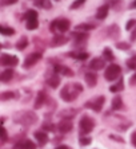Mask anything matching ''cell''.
<instances>
[{
  "label": "cell",
  "instance_id": "obj_1",
  "mask_svg": "<svg viewBox=\"0 0 136 149\" xmlns=\"http://www.w3.org/2000/svg\"><path fill=\"white\" fill-rule=\"evenodd\" d=\"M83 91L82 85L73 83V85H64V87L60 91V98L65 102H72L79 97V94Z\"/></svg>",
  "mask_w": 136,
  "mask_h": 149
},
{
  "label": "cell",
  "instance_id": "obj_2",
  "mask_svg": "<svg viewBox=\"0 0 136 149\" xmlns=\"http://www.w3.org/2000/svg\"><path fill=\"white\" fill-rule=\"evenodd\" d=\"M38 116L35 114L34 111H28V110H24L20 111V113H16L14 117V121L17 122V124H21L24 126H31L38 122Z\"/></svg>",
  "mask_w": 136,
  "mask_h": 149
},
{
  "label": "cell",
  "instance_id": "obj_3",
  "mask_svg": "<svg viewBox=\"0 0 136 149\" xmlns=\"http://www.w3.org/2000/svg\"><path fill=\"white\" fill-rule=\"evenodd\" d=\"M95 125L96 124H95V120H93V118L84 114L80 118V121H79V133H80V136L84 137L85 134L91 133L92 130H93V128H95Z\"/></svg>",
  "mask_w": 136,
  "mask_h": 149
},
{
  "label": "cell",
  "instance_id": "obj_4",
  "mask_svg": "<svg viewBox=\"0 0 136 149\" xmlns=\"http://www.w3.org/2000/svg\"><path fill=\"white\" fill-rule=\"evenodd\" d=\"M120 74H122V67L119 65H116V63H111L104 71V78L108 82H113V81L119 78Z\"/></svg>",
  "mask_w": 136,
  "mask_h": 149
},
{
  "label": "cell",
  "instance_id": "obj_5",
  "mask_svg": "<svg viewBox=\"0 0 136 149\" xmlns=\"http://www.w3.org/2000/svg\"><path fill=\"white\" fill-rule=\"evenodd\" d=\"M104 104H106V97H104V95H99V97L93 98V100H91V101H87L84 104V108L91 109V110L99 113V111H102Z\"/></svg>",
  "mask_w": 136,
  "mask_h": 149
},
{
  "label": "cell",
  "instance_id": "obj_6",
  "mask_svg": "<svg viewBox=\"0 0 136 149\" xmlns=\"http://www.w3.org/2000/svg\"><path fill=\"white\" fill-rule=\"evenodd\" d=\"M41 58H43V54H41L40 51H35V52H32V54H30V55H28L27 58L24 59L23 67H24V69H30V67L35 66V65H36V63H38Z\"/></svg>",
  "mask_w": 136,
  "mask_h": 149
},
{
  "label": "cell",
  "instance_id": "obj_7",
  "mask_svg": "<svg viewBox=\"0 0 136 149\" xmlns=\"http://www.w3.org/2000/svg\"><path fill=\"white\" fill-rule=\"evenodd\" d=\"M0 63H1L3 66H7V67H10V69H12V67L19 65V58H17L16 55H11V54H1V56H0Z\"/></svg>",
  "mask_w": 136,
  "mask_h": 149
},
{
  "label": "cell",
  "instance_id": "obj_8",
  "mask_svg": "<svg viewBox=\"0 0 136 149\" xmlns=\"http://www.w3.org/2000/svg\"><path fill=\"white\" fill-rule=\"evenodd\" d=\"M68 42H69V39L67 36H64L63 34H58V35H54V38L49 42V46L51 47H60V46L67 45Z\"/></svg>",
  "mask_w": 136,
  "mask_h": 149
},
{
  "label": "cell",
  "instance_id": "obj_9",
  "mask_svg": "<svg viewBox=\"0 0 136 149\" xmlns=\"http://www.w3.org/2000/svg\"><path fill=\"white\" fill-rule=\"evenodd\" d=\"M71 36L75 39L76 45H85L87 40L89 39L88 32H82V31H73L71 34Z\"/></svg>",
  "mask_w": 136,
  "mask_h": 149
},
{
  "label": "cell",
  "instance_id": "obj_10",
  "mask_svg": "<svg viewBox=\"0 0 136 149\" xmlns=\"http://www.w3.org/2000/svg\"><path fill=\"white\" fill-rule=\"evenodd\" d=\"M45 102H47V91H45V90H40L38 93L36 100H35L34 108L36 109V110H38V109H41L45 105Z\"/></svg>",
  "mask_w": 136,
  "mask_h": 149
},
{
  "label": "cell",
  "instance_id": "obj_11",
  "mask_svg": "<svg viewBox=\"0 0 136 149\" xmlns=\"http://www.w3.org/2000/svg\"><path fill=\"white\" fill-rule=\"evenodd\" d=\"M73 128L71 120H61L58 124V130L61 133V134H65V133H69Z\"/></svg>",
  "mask_w": 136,
  "mask_h": 149
},
{
  "label": "cell",
  "instance_id": "obj_12",
  "mask_svg": "<svg viewBox=\"0 0 136 149\" xmlns=\"http://www.w3.org/2000/svg\"><path fill=\"white\" fill-rule=\"evenodd\" d=\"M36 148H38V146H36L35 142H32L28 139H24V140H21V141L16 142L12 149H36Z\"/></svg>",
  "mask_w": 136,
  "mask_h": 149
},
{
  "label": "cell",
  "instance_id": "obj_13",
  "mask_svg": "<svg viewBox=\"0 0 136 149\" xmlns=\"http://www.w3.org/2000/svg\"><path fill=\"white\" fill-rule=\"evenodd\" d=\"M84 81L88 87H95L98 85V74L93 71H87L84 74Z\"/></svg>",
  "mask_w": 136,
  "mask_h": 149
},
{
  "label": "cell",
  "instance_id": "obj_14",
  "mask_svg": "<svg viewBox=\"0 0 136 149\" xmlns=\"http://www.w3.org/2000/svg\"><path fill=\"white\" fill-rule=\"evenodd\" d=\"M106 66V59L104 58H93L89 62V69L93 70V71H99V70L104 69Z\"/></svg>",
  "mask_w": 136,
  "mask_h": 149
},
{
  "label": "cell",
  "instance_id": "obj_15",
  "mask_svg": "<svg viewBox=\"0 0 136 149\" xmlns=\"http://www.w3.org/2000/svg\"><path fill=\"white\" fill-rule=\"evenodd\" d=\"M106 34L111 39H117L120 36V27L117 24H111L106 30Z\"/></svg>",
  "mask_w": 136,
  "mask_h": 149
},
{
  "label": "cell",
  "instance_id": "obj_16",
  "mask_svg": "<svg viewBox=\"0 0 136 149\" xmlns=\"http://www.w3.org/2000/svg\"><path fill=\"white\" fill-rule=\"evenodd\" d=\"M109 8H111L109 4H103L102 7H99L98 11H96V19L98 20H104L109 12Z\"/></svg>",
  "mask_w": 136,
  "mask_h": 149
},
{
  "label": "cell",
  "instance_id": "obj_17",
  "mask_svg": "<svg viewBox=\"0 0 136 149\" xmlns=\"http://www.w3.org/2000/svg\"><path fill=\"white\" fill-rule=\"evenodd\" d=\"M34 136H35V139L38 140L39 146H44L48 142V134L44 130H36V132L34 133Z\"/></svg>",
  "mask_w": 136,
  "mask_h": 149
},
{
  "label": "cell",
  "instance_id": "obj_18",
  "mask_svg": "<svg viewBox=\"0 0 136 149\" xmlns=\"http://www.w3.org/2000/svg\"><path fill=\"white\" fill-rule=\"evenodd\" d=\"M54 70L56 73H60L61 75H64V77H73L75 75V73H73L68 66H64V65H56Z\"/></svg>",
  "mask_w": 136,
  "mask_h": 149
},
{
  "label": "cell",
  "instance_id": "obj_19",
  "mask_svg": "<svg viewBox=\"0 0 136 149\" xmlns=\"http://www.w3.org/2000/svg\"><path fill=\"white\" fill-rule=\"evenodd\" d=\"M14 75H15L14 69H5L4 71H1V74H0V81L3 83H8V82H11L12 78H14Z\"/></svg>",
  "mask_w": 136,
  "mask_h": 149
},
{
  "label": "cell",
  "instance_id": "obj_20",
  "mask_svg": "<svg viewBox=\"0 0 136 149\" xmlns=\"http://www.w3.org/2000/svg\"><path fill=\"white\" fill-rule=\"evenodd\" d=\"M69 28H71V22L68 20V19H65V17L58 19V31L67 32Z\"/></svg>",
  "mask_w": 136,
  "mask_h": 149
},
{
  "label": "cell",
  "instance_id": "obj_21",
  "mask_svg": "<svg viewBox=\"0 0 136 149\" xmlns=\"http://www.w3.org/2000/svg\"><path fill=\"white\" fill-rule=\"evenodd\" d=\"M76 113H79V109H64L60 111V117L61 120H71L76 116Z\"/></svg>",
  "mask_w": 136,
  "mask_h": 149
},
{
  "label": "cell",
  "instance_id": "obj_22",
  "mask_svg": "<svg viewBox=\"0 0 136 149\" xmlns=\"http://www.w3.org/2000/svg\"><path fill=\"white\" fill-rule=\"evenodd\" d=\"M96 26L92 23H80L75 27V31H82V32H89L91 30H95Z\"/></svg>",
  "mask_w": 136,
  "mask_h": 149
},
{
  "label": "cell",
  "instance_id": "obj_23",
  "mask_svg": "<svg viewBox=\"0 0 136 149\" xmlns=\"http://www.w3.org/2000/svg\"><path fill=\"white\" fill-rule=\"evenodd\" d=\"M47 83L52 87V89H58L59 85H60V77H59L58 74H52V75L47 79Z\"/></svg>",
  "mask_w": 136,
  "mask_h": 149
},
{
  "label": "cell",
  "instance_id": "obj_24",
  "mask_svg": "<svg viewBox=\"0 0 136 149\" xmlns=\"http://www.w3.org/2000/svg\"><path fill=\"white\" fill-rule=\"evenodd\" d=\"M69 56H72V58H75L76 61H85V59H88L89 54L88 52H85V51H72L68 54Z\"/></svg>",
  "mask_w": 136,
  "mask_h": 149
},
{
  "label": "cell",
  "instance_id": "obj_25",
  "mask_svg": "<svg viewBox=\"0 0 136 149\" xmlns=\"http://www.w3.org/2000/svg\"><path fill=\"white\" fill-rule=\"evenodd\" d=\"M35 7L43 8V10H51L52 3L51 0H35Z\"/></svg>",
  "mask_w": 136,
  "mask_h": 149
},
{
  "label": "cell",
  "instance_id": "obj_26",
  "mask_svg": "<svg viewBox=\"0 0 136 149\" xmlns=\"http://www.w3.org/2000/svg\"><path fill=\"white\" fill-rule=\"evenodd\" d=\"M28 43H30V40H28L27 36H21L19 40H17V43L15 46H16V50H19V51H23V50L27 49Z\"/></svg>",
  "mask_w": 136,
  "mask_h": 149
},
{
  "label": "cell",
  "instance_id": "obj_27",
  "mask_svg": "<svg viewBox=\"0 0 136 149\" xmlns=\"http://www.w3.org/2000/svg\"><path fill=\"white\" fill-rule=\"evenodd\" d=\"M38 11L36 10H28L25 14L23 15V17L21 19H24V20H35V19H38Z\"/></svg>",
  "mask_w": 136,
  "mask_h": 149
},
{
  "label": "cell",
  "instance_id": "obj_28",
  "mask_svg": "<svg viewBox=\"0 0 136 149\" xmlns=\"http://www.w3.org/2000/svg\"><path fill=\"white\" fill-rule=\"evenodd\" d=\"M0 34L4 36H12L15 35V28L10 27V26H0Z\"/></svg>",
  "mask_w": 136,
  "mask_h": 149
},
{
  "label": "cell",
  "instance_id": "obj_29",
  "mask_svg": "<svg viewBox=\"0 0 136 149\" xmlns=\"http://www.w3.org/2000/svg\"><path fill=\"white\" fill-rule=\"evenodd\" d=\"M14 98H17L16 91H3L0 94V100L1 101H10V100H14Z\"/></svg>",
  "mask_w": 136,
  "mask_h": 149
},
{
  "label": "cell",
  "instance_id": "obj_30",
  "mask_svg": "<svg viewBox=\"0 0 136 149\" xmlns=\"http://www.w3.org/2000/svg\"><path fill=\"white\" fill-rule=\"evenodd\" d=\"M123 109V100L120 95H116L112 100V110H120Z\"/></svg>",
  "mask_w": 136,
  "mask_h": 149
},
{
  "label": "cell",
  "instance_id": "obj_31",
  "mask_svg": "<svg viewBox=\"0 0 136 149\" xmlns=\"http://www.w3.org/2000/svg\"><path fill=\"white\" fill-rule=\"evenodd\" d=\"M103 58L106 59V61H109V62L115 61V55L112 54V50L109 49V47H106V49L103 50Z\"/></svg>",
  "mask_w": 136,
  "mask_h": 149
},
{
  "label": "cell",
  "instance_id": "obj_32",
  "mask_svg": "<svg viewBox=\"0 0 136 149\" xmlns=\"http://www.w3.org/2000/svg\"><path fill=\"white\" fill-rule=\"evenodd\" d=\"M115 47L117 50H122V51H128V50H131V43H128V42H116Z\"/></svg>",
  "mask_w": 136,
  "mask_h": 149
},
{
  "label": "cell",
  "instance_id": "obj_33",
  "mask_svg": "<svg viewBox=\"0 0 136 149\" xmlns=\"http://www.w3.org/2000/svg\"><path fill=\"white\" fill-rule=\"evenodd\" d=\"M111 7L115 11H123L124 10V1L123 0H112L111 1Z\"/></svg>",
  "mask_w": 136,
  "mask_h": 149
},
{
  "label": "cell",
  "instance_id": "obj_34",
  "mask_svg": "<svg viewBox=\"0 0 136 149\" xmlns=\"http://www.w3.org/2000/svg\"><path fill=\"white\" fill-rule=\"evenodd\" d=\"M38 27H39V20L38 19H35V20H27V23H25V28L30 30V31L38 30Z\"/></svg>",
  "mask_w": 136,
  "mask_h": 149
},
{
  "label": "cell",
  "instance_id": "obj_35",
  "mask_svg": "<svg viewBox=\"0 0 136 149\" xmlns=\"http://www.w3.org/2000/svg\"><path fill=\"white\" fill-rule=\"evenodd\" d=\"M123 89H124V81L120 79L117 85H113V86L109 87V91L111 93H117V91H122Z\"/></svg>",
  "mask_w": 136,
  "mask_h": 149
},
{
  "label": "cell",
  "instance_id": "obj_36",
  "mask_svg": "<svg viewBox=\"0 0 136 149\" xmlns=\"http://www.w3.org/2000/svg\"><path fill=\"white\" fill-rule=\"evenodd\" d=\"M56 128H58V126H55L54 124L45 122V124H43V129H41V130H44V132H55Z\"/></svg>",
  "mask_w": 136,
  "mask_h": 149
},
{
  "label": "cell",
  "instance_id": "obj_37",
  "mask_svg": "<svg viewBox=\"0 0 136 149\" xmlns=\"http://www.w3.org/2000/svg\"><path fill=\"white\" fill-rule=\"evenodd\" d=\"M127 67L131 70H136V55L131 56V58L127 61Z\"/></svg>",
  "mask_w": 136,
  "mask_h": 149
},
{
  "label": "cell",
  "instance_id": "obj_38",
  "mask_svg": "<svg viewBox=\"0 0 136 149\" xmlns=\"http://www.w3.org/2000/svg\"><path fill=\"white\" fill-rule=\"evenodd\" d=\"M135 27H136V19H129V20L126 23V30L127 31H132Z\"/></svg>",
  "mask_w": 136,
  "mask_h": 149
},
{
  "label": "cell",
  "instance_id": "obj_39",
  "mask_svg": "<svg viewBox=\"0 0 136 149\" xmlns=\"http://www.w3.org/2000/svg\"><path fill=\"white\" fill-rule=\"evenodd\" d=\"M84 3H85V0H75V1L71 4L69 10H78V8H80Z\"/></svg>",
  "mask_w": 136,
  "mask_h": 149
},
{
  "label": "cell",
  "instance_id": "obj_40",
  "mask_svg": "<svg viewBox=\"0 0 136 149\" xmlns=\"http://www.w3.org/2000/svg\"><path fill=\"white\" fill-rule=\"evenodd\" d=\"M92 142V140H91V137H80V140H79V144L82 146H87V145H89Z\"/></svg>",
  "mask_w": 136,
  "mask_h": 149
},
{
  "label": "cell",
  "instance_id": "obj_41",
  "mask_svg": "<svg viewBox=\"0 0 136 149\" xmlns=\"http://www.w3.org/2000/svg\"><path fill=\"white\" fill-rule=\"evenodd\" d=\"M56 30H58V19L52 20L51 24H49V31H51V32H55Z\"/></svg>",
  "mask_w": 136,
  "mask_h": 149
},
{
  "label": "cell",
  "instance_id": "obj_42",
  "mask_svg": "<svg viewBox=\"0 0 136 149\" xmlns=\"http://www.w3.org/2000/svg\"><path fill=\"white\" fill-rule=\"evenodd\" d=\"M8 140V133H7V129L3 126V136H1V144H5V141Z\"/></svg>",
  "mask_w": 136,
  "mask_h": 149
},
{
  "label": "cell",
  "instance_id": "obj_43",
  "mask_svg": "<svg viewBox=\"0 0 136 149\" xmlns=\"http://www.w3.org/2000/svg\"><path fill=\"white\" fill-rule=\"evenodd\" d=\"M129 39H131V42H136V27L133 28L132 31H131V36H129Z\"/></svg>",
  "mask_w": 136,
  "mask_h": 149
},
{
  "label": "cell",
  "instance_id": "obj_44",
  "mask_svg": "<svg viewBox=\"0 0 136 149\" xmlns=\"http://www.w3.org/2000/svg\"><path fill=\"white\" fill-rule=\"evenodd\" d=\"M129 85H131V86H136V73L129 78Z\"/></svg>",
  "mask_w": 136,
  "mask_h": 149
},
{
  "label": "cell",
  "instance_id": "obj_45",
  "mask_svg": "<svg viewBox=\"0 0 136 149\" xmlns=\"http://www.w3.org/2000/svg\"><path fill=\"white\" fill-rule=\"evenodd\" d=\"M109 139H111V140H115V141H119V142H124V140H123L122 137H116L115 134H111V136H109Z\"/></svg>",
  "mask_w": 136,
  "mask_h": 149
},
{
  "label": "cell",
  "instance_id": "obj_46",
  "mask_svg": "<svg viewBox=\"0 0 136 149\" xmlns=\"http://www.w3.org/2000/svg\"><path fill=\"white\" fill-rule=\"evenodd\" d=\"M131 142H132V145L136 148V132H133L131 134Z\"/></svg>",
  "mask_w": 136,
  "mask_h": 149
},
{
  "label": "cell",
  "instance_id": "obj_47",
  "mask_svg": "<svg viewBox=\"0 0 136 149\" xmlns=\"http://www.w3.org/2000/svg\"><path fill=\"white\" fill-rule=\"evenodd\" d=\"M15 3H17V0H3L1 1V4H15Z\"/></svg>",
  "mask_w": 136,
  "mask_h": 149
},
{
  "label": "cell",
  "instance_id": "obj_48",
  "mask_svg": "<svg viewBox=\"0 0 136 149\" xmlns=\"http://www.w3.org/2000/svg\"><path fill=\"white\" fill-rule=\"evenodd\" d=\"M129 10H136V0H133V1H132V3H131V4H129Z\"/></svg>",
  "mask_w": 136,
  "mask_h": 149
},
{
  "label": "cell",
  "instance_id": "obj_49",
  "mask_svg": "<svg viewBox=\"0 0 136 149\" xmlns=\"http://www.w3.org/2000/svg\"><path fill=\"white\" fill-rule=\"evenodd\" d=\"M56 149H71L68 145H59V146H56Z\"/></svg>",
  "mask_w": 136,
  "mask_h": 149
},
{
  "label": "cell",
  "instance_id": "obj_50",
  "mask_svg": "<svg viewBox=\"0 0 136 149\" xmlns=\"http://www.w3.org/2000/svg\"><path fill=\"white\" fill-rule=\"evenodd\" d=\"M55 1H59V0H55Z\"/></svg>",
  "mask_w": 136,
  "mask_h": 149
}]
</instances>
